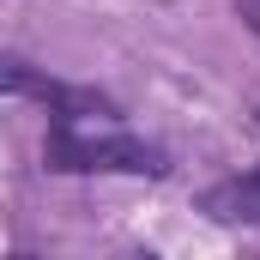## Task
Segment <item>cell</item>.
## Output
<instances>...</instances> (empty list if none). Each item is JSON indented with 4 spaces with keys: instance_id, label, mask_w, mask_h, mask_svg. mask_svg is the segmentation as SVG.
<instances>
[{
    "instance_id": "7a4b0ae2",
    "label": "cell",
    "mask_w": 260,
    "mask_h": 260,
    "mask_svg": "<svg viewBox=\"0 0 260 260\" xmlns=\"http://www.w3.org/2000/svg\"><path fill=\"white\" fill-rule=\"evenodd\" d=\"M248 188H254V200H260V176H254V182H248Z\"/></svg>"
},
{
    "instance_id": "6da1fadb",
    "label": "cell",
    "mask_w": 260,
    "mask_h": 260,
    "mask_svg": "<svg viewBox=\"0 0 260 260\" xmlns=\"http://www.w3.org/2000/svg\"><path fill=\"white\" fill-rule=\"evenodd\" d=\"M49 170H127V176H164V151L139 145L127 133H85L79 121H55L43 145Z\"/></svg>"
}]
</instances>
